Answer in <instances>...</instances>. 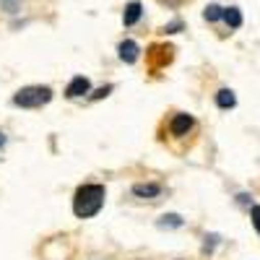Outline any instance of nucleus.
<instances>
[{"mask_svg": "<svg viewBox=\"0 0 260 260\" xmlns=\"http://www.w3.org/2000/svg\"><path fill=\"white\" fill-rule=\"evenodd\" d=\"M104 206V187L102 185H83L73 198V213L78 219H91Z\"/></svg>", "mask_w": 260, "mask_h": 260, "instance_id": "f257e3e1", "label": "nucleus"}, {"mask_svg": "<svg viewBox=\"0 0 260 260\" xmlns=\"http://www.w3.org/2000/svg\"><path fill=\"white\" fill-rule=\"evenodd\" d=\"M50 99H52V91L47 89V86H24L21 91H16L13 104H18V107H29V110H34V107L47 104Z\"/></svg>", "mask_w": 260, "mask_h": 260, "instance_id": "f03ea898", "label": "nucleus"}, {"mask_svg": "<svg viewBox=\"0 0 260 260\" xmlns=\"http://www.w3.org/2000/svg\"><path fill=\"white\" fill-rule=\"evenodd\" d=\"M89 89H91V83H89V78H83V76H76L71 83H68V89H65V94H68L71 99H78V96H83V94H89Z\"/></svg>", "mask_w": 260, "mask_h": 260, "instance_id": "7ed1b4c3", "label": "nucleus"}, {"mask_svg": "<svg viewBox=\"0 0 260 260\" xmlns=\"http://www.w3.org/2000/svg\"><path fill=\"white\" fill-rule=\"evenodd\" d=\"M141 13H143V6L138 3V0H133V3H127V6H125V13H122L125 26H133L136 21L141 18Z\"/></svg>", "mask_w": 260, "mask_h": 260, "instance_id": "20e7f679", "label": "nucleus"}, {"mask_svg": "<svg viewBox=\"0 0 260 260\" xmlns=\"http://www.w3.org/2000/svg\"><path fill=\"white\" fill-rule=\"evenodd\" d=\"M138 52H141V47L136 45L133 39H125L122 45H120V57H122L125 62H136V60H138Z\"/></svg>", "mask_w": 260, "mask_h": 260, "instance_id": "39448f33", "label": "nucleus"}, {"mask_svg": "<svg viewBox=\"0 0 260 260\" xmlns=\"http://www.w3.org/2000/svg\"><path fill=\"white\" fill-rule=\"evenodd\" d=\"M190 127H192V117L190 115H177L175 120H172V133L175 136H185Z\"/></svg>", "mask_w": 260, "mask_h": 260, "instance_id": "423d86ee", "label": "nucleus"}, {"mask_svg": "<svg viewBox=\"0 0 260 260\" xmlns=\"http://www.w3.org/2000/svg\"><path fill=\"white\" fill-rule=\"evenodd\" d=\"M133 192L138 195V198H156V195L161 192V187L159 185H154V182H141V185H133Z\"/></svg>", "mask_w": 260, "mask_h": 260, "instance_id": "0eeeda50", "label": "nucleus"}, {"mask_svg": "<svg viewBox=\"0 0 260 260\" xmlns=\"http://www.w3.org/2000/svg\"><path fill=\"white\" fill-rule=\"evenodd\" d=\"M216 104H219L221 110H232V107L237 104V99H234V91H232V89H221L219 94H216Z\"/></svg>", "mask_w": 260, "mask_h": 260, "instance_id": "6e6552de", "label": "nucleus"}, {"mask_svg": "<svg viewBox=\"0 0 260 260\" xmlns=\"http://www.w3.org/2000/svg\"><path fill=\"white\" fill-rule=\"evenodd\" d=\"M224 21H226L232 29H240V26H242V13H240V8H224Z\"/></svg>", "mask_w": 260, "mask_h": 260, "instance_id": "1a4fd4ad", "label": "nucleus"}, {"mask_svg": "<svg viewBox=\"0 0 260 260\" xmlns=\"http://www.w3.org/2000/svg\"><path fill=\"white\" fill-rule=\"evenodd\" d=\"M156 226L159 229H167V226H182V219L177 213H167V216H161V219L156 221Z\"/></svg>", "mask_w": 260, "mask_h": 260, "instance_id": "9d476101", "label": "nucleus"}, {"mask_svg": "<svg viewBox=\"0 0 260 260\" xmlns=\"http://www.w3.org/2000/svg\"><path fill=\"white\" fill-rule=\"evenodd\" d=\"M203 16H206V21H219V18H224V8H219V6H208Z\"/></svg>", "mask_w": 260, "mask_h": 260, "instance_id": "9b49d317", "label": "nucleus"}, {"mask_svg": "<svg viewBox=\"0 0 260 260\" xmlns=\"http://www.w3.org/2000/svg\"><path fill=\"white\" fill-rule=\"evenodd\" d=\"M252 226H255V232L260 234V206H252Z\"/></svg>", "mask_w": 260, "mask_h": 260, "instance_id": "f8f14e48", "label": "nucleus"}, {"mask_svg": "<svg viewBox=\"0 0 260 260\" xmlns=\"http://www.w3.org/2000/svg\"><path fill=\"white\" fill-rule=\"evenodd\" d=\"M0 6H3L6 11H16V6H18V0H0Z\"/></svg>", "mask_w": 260, "mask_h": 260, "instance_id": "ddd939ff", "label": "nucleus"}, {"mask_svg": "<svg viewBox=\"0 0 260 260\" xmlns=\"http://www.w3.org/2000/svg\"><path fill=\"white\" fill-rule=\"evenodd\" d=\"M110 91H112V86H104V89H99V91L94 94V99H102V96H107Z\"/></svg>", "mask_w": 260, "mask_h": 260, "instance_id": "4468645a", "label": "nucleus"}, {"mask_svg": "<svg viewBox=\"0 0 260 260\" xmlns=\"http://www.w3.org/2000/svg\"><path fill=\"white\" fill-rule=\"evenodd\" d=\"M3 143H6V136H3V133H0V146H3Z\"/></svg>", "mask_w": 260, "mask_h": 260, "instance_id": "2eb2a0df", "label": "nucleus"}]
</instances>
